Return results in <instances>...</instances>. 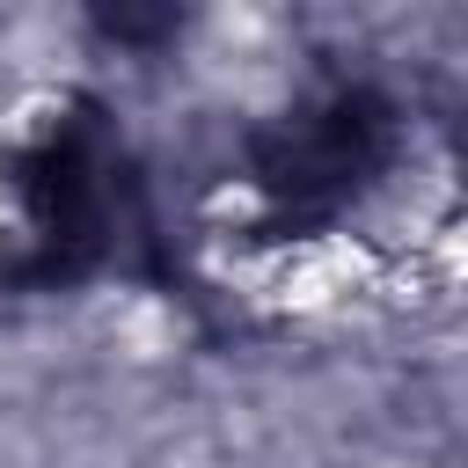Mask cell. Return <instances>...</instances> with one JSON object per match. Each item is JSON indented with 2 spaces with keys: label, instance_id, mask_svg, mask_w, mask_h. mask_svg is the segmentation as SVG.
<instances>
[{
  "label": "cell",
  "instance_id": "cell-1",
  "mask_svg": "<svg viewBox=\"0 0 468 468\" xmlns=\"http://www.w3.org/2000/svg\"><path fill=\"white\" fill-rule=\"evenodd\" d=\"M380 154H388V110L358 88H329L285 110V124L256 154V176L278 205H336L380 168Z\"/></svg>",
  "mask_w": 468,
  "mask_h": 468
}]
</instances>
